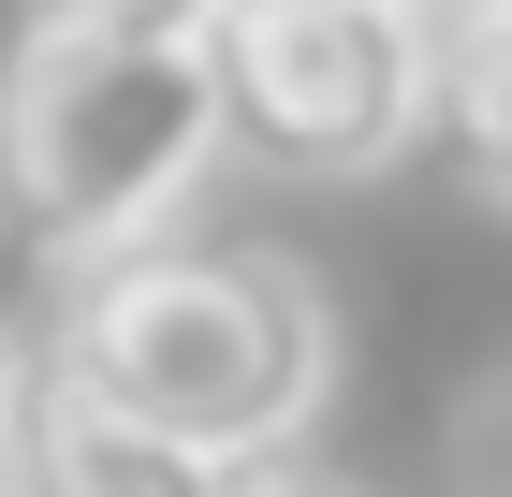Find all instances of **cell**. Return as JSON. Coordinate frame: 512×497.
Listing matches in <instances>:
<instances>
[{"mask_svg":"<svg viewBox=\"0 0 512 497\" xmlns=\"http://www.w3.org/2000/svg\"><path fill=\"white\" fill-rule=\"evenodd\" d=\"M235 0H44V30H118V44H205Z\"/></svg>","mask_w":512,"mask_h":497,"instance_id":"52a82bcc","label":"cell"},{"mask_svg":"<svg viewBox=\"0 0 512 497\" xmlns=\"http://www.w3.org/2000/svg\"><path fill=\"white\" fill-rule=\"evenodd\" d=\"M235 147L205 44H118V30H30L0 74V249L44 278H103L161 249L191 176Z\"/></svg>","mask_w":512,"mask_h":497,"instance_id":"7a4b0ae2","label":"cell"},{"mask_svg":"<svg viewBox=\"0 0 512 497\" xmlns=\"http://www.w3.org/2000/svg\"><path fill=\"white\" fill-rule=\"evenodd\" d=\"M44 366L103 410L161 424V439L278 468L337 395V307L278 249H132V264L74 278Z\"/></svg>","mask_w":512,"mask_h":497,"instance_id":"6da1fadb","label":"cell"},{"mask_svg":"<svg viewBox=\"0 0 512 497\" xmlns=\"http://www.w3.org/2000/svg\"><path fill=\"white\" fill-rule=\"evenodd\" d=\"M425 15H439V0H425Z\"/></svg>","mask_w":512,"mask_h":497,"instance_id":"30bf717a","label":"cell"},{"mask_svg":"<svg viewBox=\"0 0 512 497\" xmlns=\"http://www.w3.org/2000/svg\"><path fill=\"white\" fill-rule=\"evenodd\" d=\"M249 497H366V483H322V468H249Z\"/></svg>","mask_w":512,"mask_h":497,"instance_id":"9c48e42d","label":"cell"},{"mask_svg":"<svg viewBox=\"0 0 512 497\" xmlns=\"http://www.w3.org/2000/svg\"><path fill=\"white\" fill-rule=\"evenodd\" d=\"M0 497H15V483H0Z\"/></svg>","mask_w":512,"mask_h":497,"instance_id":"8fae6325","label":"cell"},{"mask_svg":"<svg viewBox=\"0 0 512 497\" xmlns=\"http://www.w3.org/2000/svg\"><path fill=\"white\" fill-rule=\"evenodd\" d=\"M439 483H454V497H512V366L454 395V424H439Z\"/></svg>","mask_w":512,"mask_h":497,"instance_id":"8992f818","label":"cell"},{"mask_svg":"<svg viewBox=\"0 0 512 497\" xmlns=\"http://www.w3.org/2000/svg\"><path fill=\"white\" fill-rule=\"evenodd\" d=\"M439 132L469 161V191L512 205V0H454L439 15Z\"/></svg>","mask_w":512,"mask_h":497,"instance_id":"5b68a950","label":"cell"},{"mask_svg":"<svg viewBox=\"0 0 512 497\" xmlns=\"http://www.w3.org/2000/svg\"><path fill=\"white\" fill-rule=\"evenodd\" d=\"M30 395H44V366H30V337L0 322V468H15V424H30Z\"/></svg>","mask_w":512,"mask_h":497,"instance_id":"ba28073f","label":"cell"},{"mask_svg":"<svg viewBox=\"0 0 512 497\" xmlns=\"http://www.w3.org/2000/svg\"><path fill=\"white\" fill-rule=\"evenodd\" d=\"M15 497H249L235 454H205V439H161V424L103 410V395H74L59 366H44L30 424H15V468H0Z\"/></svg>","mask_w":512,"mask_h":497,"instance_id":"277c9868","label":"cell"},{"mask_svg":"<svg viewBox=\"0 0 512 497\" xmlns=\"http://www.w3.org/2000/svg\"><path fill=\"white\" fill-rule=\"evenodd\" d=\"M205 59H220V117L264 176H381L439 132L425 0H235Z\"/></svg>","mask_w":512,"mask_h":497,"instance_id":"3957f363","label":"cell"}]
</instances>
